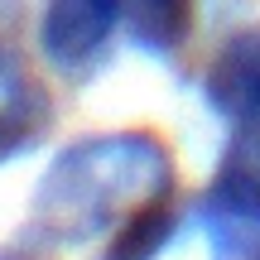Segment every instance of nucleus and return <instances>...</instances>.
Returning a JSON list of instances; mask_svg holds the SVG:
<instances>
[{
	"label": "nucleus",
	"mask_w": 260,
	"mask_h": 260,
	"mask_svg": "<svg viewBox=\"0 0 260 260\" xmlns=\"http://www.w3.org/2000/svg\"><path fill=\"white\" fill-rule=\"evenodd\" d=\"M174 193V154L149 130H106L68 145L34 188V222L44 241L111 236L135 207Z\"/></svg>",
	"instance_id": "f257e3e1"
},
{
	"label": "nucleus",
	"mask_w": 260,
	"mask_h": 260,
	"mask_svg": "<svg viewBox=\"0 0 260 260\" xmlns=\"http://www.w3.org/2000/svg\"><path fill=\"white\" fill-rule=\"evenodd\" d=\"M125 0H44L39 10V48L63 77L82 82L111 53Z\"/></svg>",
	"instance_id": "f03ea898"
},
{
	"label": "nucleus",
	"mask_w": 260,
	"mask_h": 260,
	"mask_svg": "<svg viewBox=\"0 0 260 260\" xmlns=\"http://www.w3.org/2000/svg\"><path fill=\"white\" fill-rule=\"evenodd\" d=\"M203 96L236 130L260 125V24L236 29L203 73Z\"/></svg>",
	"instance_id": "7ed1b4c3"
},
{
	"label": "nucleus",
	"mask_w": 260,
	"mask_h": 260,
	"mask_svg": "<svg viewBox=\"0 0 260 260\" xmlns=\"http://www.w3.org/2000/svg\"><path fill=\"white\" fill-rule=\"evenodd\" d=\"M198 222L207 232L212 260H260V207L207 188L198 203Z\"/></svg>",
	"instance_id": "20e7f679"
},
{
	"label": "nucleus",
	"mask_w": 260,
	"mask_h": 260,
	"mask_svg": "<svg viewBox=\"0 0 260 260\" xmlns=\"http://www.w3.org/2000/svg\"><path fill=\"white\" fill-rule=\"evenodd\" d=\"M121 24H125L135 48H145L154 58H169L193 34V0H125Z\"/></svg>",
	"instance_id": "39448f33"
},
{
	"label": "nucleus",
	"mask_w": 260,
	"mask_h": 260,
	"mask_svg": "<svg viewBox=\"0 0 260 260\" xmlns=\"http://www.w3.org/2000/svg\"><path fill=\"white\" fill-rule=\"evenodd\" d=\"M48 121H53V102H48V92L34 77L5 87L0 92V164H10L24 149H34L44 140Z\"/></svg>",
	"instance_id": "423d86ee"
},
{
	"label": "nucleus",
	"mask_w": 260,
	"mask_h": 260,
	"mask_svg": "<svg viewBox=\"0 0 260 260\" xmlns=\"http://www.w3.org/2000/svg\"><path fill=\"white\" fill-rule=\"evenodd\" d=\"M174 232H178L174 203H169V198H154V203L135 207V212L111 232L102 260H159V255H164V246L174 241Z\"/></svg>",
	"instance_id": "0eeeda50"
},
{
	"label": "nucleus",
	"mask_w": 260,
	"mask_h": 260,
	"mask_svg": "<svg viewBox=\"0 0 260 260\" xmlns=\"http://www.w3.org/2000/svg\"><path fill=\"white\" fill-rule=\"evenodd\" d=\"M212 188L226 193V198H241V203L260 207V125L236 130V140L222 154V169H217Z\"/></svg>",
	"instance_id": "6e6552de"
}]
</instances>
